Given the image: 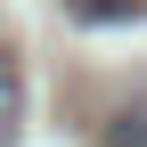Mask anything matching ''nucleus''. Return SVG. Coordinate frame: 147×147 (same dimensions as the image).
<instances>
[{"label": "nucleus", "mask_w": 147, "mask_h": 147, "mask_svg": "<svg viewBox=\"0 0 147 147\" xmlns=\"http://www.w3.org/2000/svg\"><path fill=\"white\" fill-rule=\"evenodd\" d=\"M106 147H147V123H115V131H106Z\"/></svg>", "instance_id": "obj_3"}, {"label": "nucleus", "mask_w": 147, "mask_h": 147, "mask_svg": "<svg viewBox=\"0 0 147 147\" xmlns=\"http://www.w3.org/2000/svg\"><path fill=\"white\" fill-rule=\"evenodd\" d=\"M147 0H74V16L82 25H123V16H139Z\"/></svg>", "instance_id": "obj_2"}, {"label": "nucleus", "mask_w": 147, "mask_h": 147, "mask_svg": "<svg viewBox=\"0 0 147 147\" xmlns=\"http://www.w3.org/2000/svg\"><path fill=\"white\" fill-rule=\"evenodd\" d=\"M16 123H25V82H16V57L0 49V147H16Z\"/></svg>", "instance_id": "obj_1"}]
</instances>
